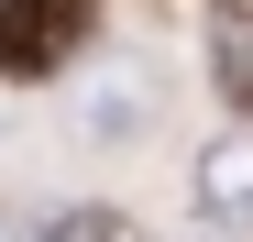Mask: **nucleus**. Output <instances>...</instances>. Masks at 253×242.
Wrapping results in <instances>:
<instances>
[{
  "label": "nucleus",
  "instance_id": "nucleus-1",
  "mask_svg": "<svg viewBox=\"0 0 253 242\" xmlns=\"http://www.w3.org/2000/svg\"><path fill=\"white\" fill-rule=\"evenodd\" d=\"M88 22H99V0H0V77H55L77 44H88Z\"/></svg>",
  "mask_w": 253,
  "mask_h": 242
},
{
  "label": "nucleus",
  "instance_id": "nucleus-3",
  "mask_svg": "<svg viewBox=\"0 0 253 242\" xmlns=\"http://www.w3.org/2000/svg\"><path fill=\"white\" fill-rule=\"evenodd\" d=\"M209 209H253V143H220V154H209Z\"/></svg>",
  "mask_w": 253,
  "mask_h": 242
},
{
  "label": "nucleus",
  "instance_id": "nucleus-4",
  "mask_svg": "<svg viewBox=\"0 0 253 242\" xmlns=\"http://www.w3.org/2000/svg\"><path fill=\"white\" fill-rule=\"evenodd\" d=\"M44 242H154V231H143V220H121V209H66Z\"/></svg>",
  "mask_w": 253,
  "mask_h": 242
},
{
  "label": "nucleus",
  "instance_id": "nucleus-2",
  "mask_svg": "<svg viewBox=\"0 0 253 242\" xmlns=\"http://www.w3.org/2000/svg\"><path fill=\"white\" fill-rule=\"evenodd\" d=\"M209 77H220V99L253 121V0H220V11H209Z\"/></svg>",
  "mask_w": 253,
  "mask_h": 242
}]
</instances>
